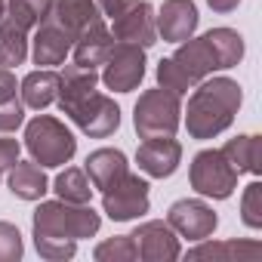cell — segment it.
<instances>
[{"mask_svg":"<svg viewBox=\"0 0 262 262\" xmlns=\"http://www.w3.org/2000/svg\"><path fill=\"white\" fill-rule=\"evenodd\" d=\"M102 219L90 204L68 201H43L34 210V247L43 259H71L77 241L93 237Z\"/></svg>","mask_w":262,"mask_h":262,"instance_id":"6da1fadb","label":"cell"},{"mask_svg":"<svg viewBox=\"0 0 262 262\" xmlns=\"http://www.w3.org/2000/svg\"><path fill=\"white\" fill-rule=\"evenodd\" d=\"M241 86L231 77H213L204 80L191 99H188V111H185V126L191 139H213L231 126L237 108H241Z\"/></svg>","mask_w":262,"mask_h":262,"instance_id":"7a4b0ae2","label":"cell"},{"mask_svg":"<svg viewBox=\"0 0 262 262\" xmlns=\"http://www.w3.org/2000/svg\"><path fill=\"white\" fill-rule=\"evenodd\" d=\"M25 148L31 155L34 164L40 167H62L74 158L77 151V139L71 136V129L50 117V114H37L28 126H25Z\"/></svg>","mask_w":262,"mask_h":262,"instance_id":"3957f363","label":"cell"},{"mask_svg":"<svg viewBox=\"0 0 262 262\" xmlns=\"http://www.w3.org/2000/svg\"><path fill=\"white\" fill-rule=\"evenodd\" d=\"M133 123L136 133L142 139L151 136H173L179 123H182V102L176 93L158 86V90H145L133 108Z\"/></svg>","mask_w":262,"mask_h":262,"instance_id":"277c9868","label":"cell"},{"mask_svg":"<svg viewBox=\"0 0 262 262\" xmlns=\"http://www.w3.org/2000/svg\"><path fill=\"white\" fill-rule=\"evenodd\" d=\"M188 179L198 194L213 198V201H225L237 188V173L231 170V164L225 161V155L219 148H207V151L194 155Z\"/></svg>","mask_w":262,"mask_h":262,"instance_id":"5b68a950","label":"cell"},{"mask_svg":"<svg viewBox=\"0 0 262 262\" xmlns=\"http://www.w3.org/2000/svg\"><path fill=\"white\" fill-rule=\"evenodd\" d=\"M148 182L139 179L136 173H123L111 188L102 191V210L108 213V219L114 222H129L148 213Z\"/></svg>","mask_w":262,"mask_h":262,"instance_id":"8992f818","label":"cell"},{"mask_svg":"<svg viewBox=\"0 0 262 262\" xmlns=\"http://www.w3.org/2000/svg\"><path fill=\"white\" fill-rule=\"evenodd\" d=\"M102 83L114 93H133L145 77V50L136 43H114L105 65H102Z\"/></svg>","mask_w":262,"mask_h":262,"instance_id":"52a82bcc","label":"cell"},{"mask_svg":"<svg viewBox=\"0 0 262 262\" xmlns=\"http://www.w3.org/2000/svg\"><path fill=\"white\" fill-rule=\"evenodd\" d=\"M77 126H80V133L93 136V139H105L111 136L114 129L120 126V108L111 96H102V93H90L86 99H80L71 111H65Z\"/></svg>","mask_w":262,"mask_h":262,"instance_id":"ba28073f","label":"cell"},{"mask_svg":"<svg viewBox=\"0 0 262 262\" xmlns=\"http://www.w3.org/2000/svg\"><path fill=\"white\" fill-rule=\"evenodd\" d=\"M111 22H114V37L120 43H136L142 50L158 43V22L148 0H129Z\"/></svg>","mask_w":262,"mask_h":262,"instance_id":"9c48e42d","label":"cell"},{"mask_svg":"<svg viewBox=\"0 0 262 262\" xmlns=\"http://www.w3.org/2000/svg\"><path fill=\"white\" fill-rule=\"evenodd\" d=\"M167 225L179 234V237H188V241H207L216 225H219V216L213 213V207H207L204 201H176L167 213Z\"/></svg>","mask_w":262,"mask_h":262,"instance_id":"30bf717a","label":"cell"},{"mask_svg":"<svg viewBox=\"0 0 262 262\" xmlns=\"http://www.w3.org/2000/svg\"><path fill=\"white\" fill-rule=\"evenodd\" d=\"M133 241H136L139 259H145V262H173V259L182 256V247H179L176 231L167 222H161V219L142 222L133 231Z\"/></svg>","mask_w":262,"mask_h":262,"instance_id":"8fae6325","label":"cell"},{"mask_svg":"<svg viewBox=\"0 0 262 262\" xmlns=\"http://www.w3.org/2000/svg\"><path fill=\"white\" fill-rule=\"evenodd\" d=\"M179 161H182V145L173 139V136H151L139 145L136 151V164L145 176L151 179H167L179 170Z\"/></svg>","mask_w":262,"mask_h":262,"instance_id":"7c38bea8","label":"cell"},{"mask_svg":"<svg viewBox=\"0 0 262 262\" xmlns=\"http://www.w3.org/2000/svg\"><path fill=\"white\" fill-rule=\"evenodd\" d=\"M170 59H173V65L182 71V77H185L191 86H194V83H201L207 74L219 71L216 50L210 47V40H207V37H188V40H182V43H179V50H176Z\"/></svg>","mask_w":262,"mask_h":262,"instance_id":"4fadbf2b","label":"cell"},{"mask_svg":"<svg viewBox=\"0 0 262 262\" xmlns=\"http://www.w3.org/2000/svg\"><path fill=\"white\" fill-rule=\"evenodd\" d=\"M50 22L65 31L71 37V43L96 22H102V13L96 7V0H56L53 4V13H50Z\"/></svg>","mask_w":262,"mask_h":262,"instance_id":"5bb4252c","label":"cell"},{"mask_svg":"<svg viewBox=\"0 0 262 262\" xmlns=\"http://www.w3.org/2000/svg\"><path fill=\"white\" fill-rule=\"evenodd\" d=\"M158 34L170 43H182L194 34L198 28V7L191 0H164L158 13Z\"/></svg>","mask_w":262,"mask_h":262,"instance_id":"9a60e30c","label":"cell"},{"mask_svg":"<svg viewBox=\"0 0 262 262\" xmlns=\"http://www.w3.org/2000/svg\"><path fill=\"white\" fill-rule=\"evenodd\" d=\"M111 47H114L111 31L105 28V22H96V25H90V28L74 40V65H80V68H93V71H96V68L105 65Z\"/></svg>","mask_w":262,"mask_h":262,"instance_id":"2e32d148","label":"cell"},{"mask_svg":"<svg viewBox=\"0 0 262 262\" xmlns=\"http://www.w3.org/2000/svg\"><path fill=\"white\" fill-rule=\"evenodd\" d=\"M31 43H34V65H43V68L62 65L65 56L71 53V37L65 31H59L50 19L37 25V34Z\"/></svg>","mask_w":262,"mask_h":262,"instance_id":"e0dca14e","label":"cell"},{"mask_svg":"<svg viewBox=\"0 0 262 262\" xmlns=\"http://www.w3.org/2000/svg\"><path fill=\"white\" fill-rule=\"evenodd\" d=\"M99 86V74L93 68H80V65H68L62 74H59V108L62 111H71L80 99H86L93 90Z\"/></svg>","mask_w":262,"mask_h":262,"instance_id":"ac0fdd59","label":"cell"},{"mask_svg":"<svg viewBox=\"0 0 262 262\" xmlns=\"http://www.w3.org/2000/svg\"><path fill=\"white\" fill-rule=\"evenodd\" d=\"M126 170H129V167H126V155L117 151V148H96V151L86 158L90 182H93V188H99V191L111 188Z\"/></svg>","mask_w":262,"mask_h":262,"instance_id":"d6986e66","label":"cell"},{"mask_svg":"<svg viewBox=\"0 0 262 262\" xmlns=\"http://www.w3.org/2000/svg\"><path fill=\"white\" fill-rule=\"evenodd\" d=\"M22 105L25 108H34V111H43L47 105L56 102L59 96V74L50 71V68H37L31 71L25 80H22Z\"/></svg>","mask_w":262,"mask_h":262,"instance_id":"ffe728a7","label":"cell"},{"mask_svg":"<svg viewBox=\"0 0 262 262\" xmlns=\"http://www.w3.org/2000/svg\"><path fill=\"white\" fill-rule=\"evenodd\" d=\"M50 182L43 167H37L34 161H16L10 167V191L22 201H40L47 194Z\"/></svg>","mask_w":262,"mask_h":262,"instance_id":"44dd1931","label":"cell"},{"mask_svg":"<svg viewBox=\"0 0 262 262\" xmlns=\"http://www.w3.org/2000/svg\"><path fill=\"white\" fill-rule=\"evenodd\" d=\"M25 59H28V28L4 16L0 19V68H16Z\"/></svg>","mask_w":262,"mask_h":262,"instance_id":"7402d4cb","label":"cell"},{"mask_svg":"<svg viewBox=\"0 0 262 262\" xmlns=\"http://www.w3.org/2000/svg\"><path fill=\"white\" fill-rule=\"evenodd\" d=\"M262 148V142H259V136H237V139H228L219 151L225 155V161L231 164V170L241 176V173H259L262 170V164H259V151Z\"/></svg>","mask_w":262,"mask_h":262,"instance_id":"603a6c76","label":"cell"},{"mask_svg":"<svg viewBox=\"0 0 262 262\" xmlns=\"http://www.w3.org/2000/svg\"><path fill=\"white\" fill-rule=\"evenodd\" d=\"M262 244L256 241H225V244H201L188 253V259H259Z\"/></svg>","mask_w":262,"mask_h":262,"instance_id":"cb8c5ba5","label":"cell"},{"mask_svg":"<svg viewBox=\"0 0 262 262\" xmlns=\"http://www.w3.org/2000/svg\"><path fill=\"white\" fill-rule=\"evenodd\" d=\"M210 40V47L216 50V59H219V68H234L241 59H244V37L234 31V28H213L204 34Z\"/></svg>","mask_w":262,"mask_h":262,"instance_id":"d4e9b609","label":"cell"},{"mask_svg":"<svg viewBox=\"0 0 262 262\" xmlns=\"http://www.w3.org/2000/svg\"><path fill=\"white\" fill-rule=\"evenodd\" d=\"M53 191L59 194V201H68V204H90V198H93V182L86 179L83 170L68 167L65 173L56 176V188H53Z\"/></svg>","mask_w":262,"mask_h":262,"instance_id":"484cf974","label":"cell"},{"mask_svg":"<svg viewBox=\"0 0 262 262\" xmlns=\"http://www.w3.org/2000/svg\"><path fill=\"white\" fill-rule=\"evenodd\" d=\"M53 4H56V0H7V13H4V16H10L13 22H19L22 28L31 31V28H37L40 22L50 19Z\"/></svg>","mask_w":262,"mask_h":262,"instance_id":"4316f807","label":"cell"},{"mask_svg":"<svg viewBox=\"0 0 262 262\" xmlns=\"http://www.w3.org/2000/svg\"><path fill=\"white\" fill-rule=\"evenodd\" d=\"M93 256H96L99 262H133V259H139V250H136L133 234H120V237L102 241Z\"/></svg>","mask_w":262,"mask_h":262,"instance_id":"83f0119b","label":"cell"},{"mask_svg":"<svg viewBox=\"0 0 262 262\" xmlns=\"http://www.w3.org/2000/svg\"><path fill=\"white\" fill-rule=\"evenodd\" d=\"M241 219L250 228H262V185L250 182L244 198H241Z\"/></svg>","mask_w":262,"mask_h":262,"instance_id":"f1b7e54d","label":"cell"},{"mask_svg":"<svg viewBox=\"0 0 262 262\" xmlns=\"http://www.w3.org/2000/svg\"><path fill=\"white\" fill-rule=\"evenodd\" d=\"M25 253V244H22V234L13 222H0V262H16L22 259Z\"/></svg>","mask_w":262,"mask_h":262,"instance_id":"f546056e","label":"cell"},{"mask_svg":"<svg viewBox=\"0 0 262 262\" xmlns=\"http://www.w3.org/2000/svg\"><path fill=\"white\" fill-rule=\"evenodd\" d=\"M158 83H161L164 90L176 93V96H182V93L191 90V83L182 77V71L173 65V59H161V62H158Z\"/></svg>","mask_w":262,"mask_h":262,"instance_id":"4dcf8cb0","label":"cell"},{"mask_svg":"<svg viewBox=\"0 0 262 262\" xmlns=\"http://www.w3.org/2000/svg\"><path fill=\"white\" fill-rule=\"evenodd\" d=\"M22 120H25V105L16 96L0 102V133H13L16 126H22Z\"/></svg>","mask_w":262,"mask_h":262,"instance_id":"1f68e13d","label":"cell"},{"mask_svg":"<svg viewBox=\"0 0 262 262\" xmlns=\"http://www.w3.org/2000/svg\"><path fill=\"white\" fill-rule=\"evenodd\" d=\"M19 142L16 139H0V170H10L19 161Z\"/></svg>","mask_w":262,"mask_h":262,"instance_id":"d6a6232c","label":"cell"},{"mask_svg":"<svg viewBox=\"0 0 262 262\" xmlns=\"http://www.w3.org/2000/svg\"><path fill=\"white\" fill-rule=\"evenodd\" d=\"M16 96V74L10 68H0V102Z\"/></svg>","mask_w":262,"mask_h":262,"instance_id":"836d02e7","label":"cell"},{"mask_svg":"<svg viewBox=\"0 0 262 262\" xmlns=\"http://www.w3.org/2000/svg\"><path fill=\"white\" fill-rule=\"evenodd\" d=\"M126 4H129V0H96L99 13H102V16H108V19H114V16H117Z\"/></svg>","mask_w":262,"mask_h":262,"instance_id":"e575fe53","label":"cell"},{"mask_svg":"<svg viewBox=\"0 0 262 262\" xmlns=\"http://www.w3.org/2000/svg\"><path fill=\"white\" fill-rule=\"evenodd\" d=\"M207 4H210V10H216V13H231V10H237L241 0H207Z\"/></svg>","mask_w":262,"mask_h":262,"instance_id":"d590c367","label":"cell"},{"mask_svg":"<svg viewBox=\"0 0 262 262\" xmlns=\"http://www.w3.org/2000/svg\"><path fill=\"white\" fill-rule=\"evenodd\" d=\"M4 13H7V0H0V19H4Z\"/></svg>","mask_w":262,"mask_h":262,"instance_id":"8d00e7d4","label":"cell"},{"mask_svg":"<svg viewBox=\"0 0 262 262\" xmlns=\"http://www.w3.org/2000/svg\"><path fill=\"white\" fill-rule=\"evenodd\" d=\"M0 173H4V170H0Z\"/></svg>","mask_w":262,"mask_h":262,"instance_id":"74e56055","label":"cell"}]
</instances>
